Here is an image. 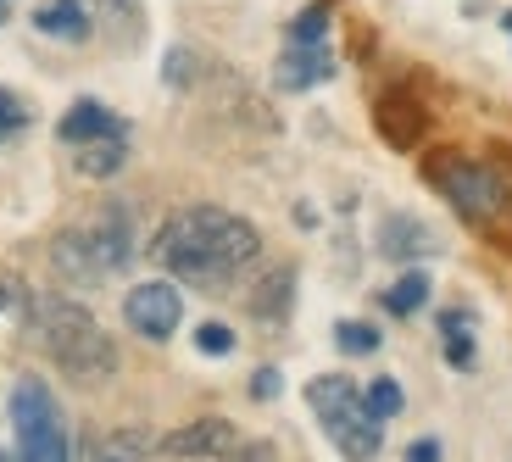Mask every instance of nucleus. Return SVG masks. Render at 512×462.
<instances>
[{
	"label": "nucleus",
	"instance_id": "nucleus-19",
	"mask_svg": "<svg viewBox=\"0 0 512 462\" xmlns=\"http://www.w3.org/2000/svg\"><path fill=\"white\" fill-rule=\"evenodd\" d=\"M90 6H95V17H101V23L123 39V45H128V39H140V28H145L140 23V17H145L140 0H90Z\"/></svg>",
	"mask_w": 512,
	"mask_h": 462
},
{
	"label": "nucleus",
	"instance_id": "nucleus-13",
	"mask_svg": "<svg viewBox=\"0 0 512 462\" xmlns=\"http://www.w3.org/2000/svg\"><path fill=\"white\" fill-rule=\"evenodd\" d=\"M34 28L45 39H67V45H78V39H90L95 17H90L84 0H45V6L34 12Z\"/></svg>",
	"mask_w": 512,
	"mask_h": 462
},
{
	"label": "nucleus",
	"instance_id": "nucleus-3",
	"mask_svg": "<svg viewBox=\"0 0 512 462\" xmlns=\"http://www.w3.org/2000/svg\"><path fill=\"white\" fill-rule=\"evenodd\" d=\"M134 240H140L134 212L117 206V201H106V206H95L90 218H78L73 229L56 234L51 262H56V273H62L67 284H106L134 262V251H140Z\"/></svg>",
	"mask_w": 512,
	"mask_h": 462
},
{
	"label": "nucleus",
	"instance_id": "nucleus-27",
	"mask_svg": "<svg viewBox=\"0 0 512 462\" xmlns=\"http://www.w3.org/2000/svg\"><path fill=\"white\" fill-rule=\"evenodd\" d=\"M407 462H440V440H412Z\"/></svg>",
	"mask_w": 512,
	"mask_h": 462
},
{
	"label": "nucleus",
	"instance_id": "nucleus-4",
	"mask_svg": "<svg viewBox=\"0 0 512 462\" xmlns=\"http://www.w3.org/2000/svg\"><path fill=\"white\" fill-rule=\"evenodd\" d=\"M307 407L318 418V429L329 435V446L340 451L346 462H373L384 446V424L368 412L362 390L351 385L346 373H323L307 385Z\"/></svg>",
	"mask_w": 512,
	"mask_h": 462
},
{
	"label": "nucleus",
	"instance_id": "nucleus-18",
	"mask_svg": "<svg viewBox=\"0 0 512 462\" xmlns=\"http://www.w3.org/2000/svg\"><path fill=\"white\" fill-rule=\"evenodd\" d=\"M474 312H440V340H446V362L451 368H468L474 362Z\"/></svg>",
	"mask_w": 512,
	"mask_h": 462
},
{
	"label": "nucleus",
	"instance_id": "nucleus-15",
	"mask_svg": "<svg viewBox=\"0 0 512 462\" xmlns=\"http://www.w3.org/2000/svg\"><path fill=\"white\" fill-rule=\"evenodd\" d=\"M429 290H435V279L423 268H407L390 290H384V312H396V318H412L418 307H429Z\"/></svg>",
	"mask_w": 512,
	"mask_h": 462
},
{
	"label": "nucleus",
	"instance_id": "nucleus-6",
	"mask_svg": "<svg viewBox=\"0 0 512 462\" xmlns=\"http://www.w3.org/2000/svg\"><path fill=\"white\" fill-rule=\"evenodd\" d=\"M12 429H17V462H73L67 424L51 385L39 373H23L12 385Z\"/></svg>",
	"mask_w": 512,
	"mask_h": 462
},
{
	"label": "nucleus",
	"instance_id": "nucleus-24",
	"mask_svg": "<svg viewBox=\"0 0 512 462\" xmlns=\"http://www.w3.org/2000/svg\"><path fill=\"white\" fill-rule=\"evenodd\" d=\"M23 117H28V112H23V101H17L12 90H0V140L23 129Z\"/></svg>",
	"mask_w": 512,
	"mask_h": 462
},
{
	"label": "nucleus",
	"instance_id": "nucleus-8",
	"mask_svg": "<svg viewBox=\"0 0 512 462\" xmlns=\"http://www.w3.org/2000/svg\"><path fill=\"white\" fill-rule=\"evenodd\" d=\"M234 446H240V435H234L229 418H195V424L162 435L167 462H218V457H229Z\"/></svg>",
	"mask_w": 512,
	"mask_h": 462
},
{
	"label": "nucleus",
	"instance_id": "nucleus-23",
	"mask_svg": "<svg viewBox=\"0 0 512 462\" xmlns=\"http://www.w3.org/2000/svg\"><path fill=\"white\" fill-rule=\"evenodd\" d=\"M195 351H201V357H229L234 351V329L229 323H201V329H195Z\"/></svg>",
	"mask_w": 512,
	"mask_h": 462
},
{
	"label": "nucleus",
	"instance_id": "nucleus-20",
	"mask_svg": "<svg viewBox=\"0 0 512 462\" xmlns=\"http://www.w3.org/2000/svg\"><path fill=\"white\" fill-rule=\"evenodd\" d=\"M379 340H384V334L373 329V323H357V318L334 323V346L346 351V357H373V351H379Z\"/></svg>",
	"mask_w": 512,
	"mask_h": 462
},
{
	"label": "nucleus",
	"instance_id": "nucleus-14",
	"mask_svg": "<svg viewBox=\"0 0 512 462\" xmlns=\"http://www.w3.org/2000/svg\"><path fill=\"white\" fill-rule=\"evenodd\" d=\"M379 134L390 145H418V134H423V106L418 101H407V95H384L379 101Z\"/></svg>",
	"mask_w": 512,
	"mask_h": 462
},
{
	"label": "nucleus",
	"instance_id": "nucleus-10",
	"mask_svg": "<svg viewBox=\"0 0 512 462\" xmlns=\"http://www.w3.org/2000/svg\"><path fill=\"white\" fill-rule=\"evenodd\" d=\"M323 78H334V51L329 45H284L279 67H273V84L290 95L312 90V84H323Z\"/></svg>",
	"mask_w": 512,
	"mask_h": 462
},
{
	"label": "nucleus",
	"instance_id": "nucleus-12",
	"mask_svg": "<svg viewBox=\"0 0 512 462\" xmlns=\"http://www.w3.org/2000/svg\"><path fill=\"white\" fill-rule=\"evenodd\" d=\"M56 134H62L67 145H95V140H112V134H128V129L101 101H73V112L56 123Z\"/></svg>",
	"mask_w": 512,
	"mask_h": 462
},
{
	"label": "nucleus",
	"instance_id": "nucleus-5",
	"mask_svg": "<svg viewBox=\"0 0 512 462\" xmlns=\"http://www.w3.org/2000/svg\"><path fill=\"white\" fill-rule=\"evenodd\" d=\"M429 179L468 229H501L512 218V179L501 167L474 162V156H440L429 162Z\"/></svg>",
	"mask_w": 512,
	"mask_h": 462
},
{
	"label": "nucleus",
	"instance_id": "nucleus-21",
	"mask_svg": "<svg viewBox=\"0 0 512 462\" xmlns=\"http://www.w3.org/2000/svg\"><path fill=\"white\" fill-rule=\"evenodd\" d=\"M362 401H368V412L379 418V424L401 418V407H407V396H401V385H396V379H373V385L362 390Z\"/></svg>",
	"mask_w": 512,
	"mask_h": 462
},
{
	"label": "nucleus",
	"instance_id": "nucleus-2",
	"mask_svg": "<svg viewBox=\"0 0 512 462\" xmlns=\"http://www.w3.org/2000/svg\"><path fill=\"white\" fill-rule=\"evenodd\" d=\"M28 323H34V346L45 351V357H51L67 379H78V385H101V379H112V368H117L112 334H106L90 312L78 307V301L39 296L34 301V318H28Z\"/></svg>",
	"mask_w": 512,
	"mask_h": 462
},
{
	"label": "nucleus",
	"instance_id": "nucleus-7",
	"mask_svg": "<svg viewBox=\"0 0 512 462\" xmlns=\"http://www.w3.org/2000/svg\"><path fill=\"white\" fill-rule=\"evenodd\" d=\"M123 323L140 334V340H173V334H179V323H184L179 284H173V279L134 284V290H128V301H123Z\"/></svg>",
	"mask_w": 512,
	"mask_h": 462
},
{
	"label": "nucleus",
	"instance_id": "nucleus-25",
	"mask_svg": "<svg viewBox=\"0 0 512 462\" xmlns=\"http://www.w3.org/2000/svg\"><path fill=\"white\" fill-rule=\"evenodd\" d=\"M284 390V373L279 368H256V379H251V396L256 401H273Z\"/></svg>",
	"mask_w": 512,
	"mask_h": 462
},
{
	"label": "nucleus",
	"instance_id": "nucleus-29",
	"mask_svg": "<svg viewBox=\"0 0 512 462\" xmlns=\"http://www.w3.org/2000/svg\"><path fill=\"white\" fill-rule=\"evenodd\" d=\"M501 28H507V34H512V12H501Z\"/></svg>",
	"mask_w": 512,
	"mask_h": 462
},
{
	"label": "nucleus",
	"instance_id": "nucleus-9",
	"mask_svg": "<svg viewBox=\"0 0 512 462\" xmlns=\"http://www.w3.org/2000/svg\"><path fill=\"white\" fill-rule=\"evenodd\" d=\"M440 240L435 229L423 218H412V212H390V218L379 223V257L390 262H418V257H435Z\"/></svg>",
	"mask_w": 512,
	"mask_h": 462
},
{
	"label": "nucleus",
	"instance_id": "nucleus-1",
	"mask_svg": "<svg viewBox=\"0 0 512 462\" xmlns=\"http://www.w3.org/2000/svg\"><path fill=\"white\" fill-rule=\"evenodd\" d=\"M151 251L173 279L195 284V290H223L256 262L262 234L251 218H240L229 206H184L156 229Z\"/></svg>",
	"mask_w": 512,
	"mask_h": 462
},
{
	"label": "nucleus",
	"instance_id": "nucleus-26",
	"mask_svg": "<svg viewBox=\"0 0 512 462\" xmlns=\"http://www.w3.org/2000/svg\"><path fill=\"white\" fill-rule=\"evenodd\" d=\"M218 462H273V446H262V440H251V446H234L229 457H218Z\"/></svg>",
	"mask_w": 512,
	"mask_h": 462
},
{
	"label": "nucleus",
	"instance_id": "nucleus-22",
	"mask_svg": "<svg viewBox=\"0 0 512 462\" xmlns=\"http://www.w3.org/2000/svg\"><path fill=\"white\" fill-rule=\"evenodd\" d=\"M290 45H329V6H307L290 23Z\"/></svg>",
	"mask_w": 512,
	"mask_h": 462
},
{
	"label": "nucleus",
	"instance_id": "nucleus-16",
	"mask_svg": "<svg viewBox=\"0 0 512 462\" xmlns=\"http://www.w3.org/2000/svg\"><path fill=\"white\" fill-rule=\"evenodd\" d=\"M290 296H295V268H273V279H262V296L251 301V312L262 323H284L290 318Z\"/></svg>",
	"mask_w": 512,
	"mask_h": 462
},
{
	"label": "nucleus",
	"instance_id": "nucleus-28",
	"mask_svg": "<svg viewBox=\"0 0 512 462\" xmlns=\"http://www.w3.org/2000/svg\"><path fill=\"white\" fill-rule=\"evenodd\" d=\"M6 307H12V290H6V284H0V312H6Z\"/></svg>",
	"mask_w": 512,
	"mask_h": 462
},
{
	"label": "nucleus",
	"instance_id": "nucleus-30",
	"mask_svg": "<svg viewBox=\"0 0 512 462\" xmlns=\"http://www.w3.org/2000/svg\"><path fill=\"white\" fill-rule=\"evenodd\" d=\"M0 23H6V0H0Z\"/></svg>",
	"mask_w": 512,
	"mask_h": 462
},
{
	"label": "nucleus",
	"instance_id": "nucleus-17",
	"mask_svg": "<svg viewBox=\"0 0 512 462\" xmlns=\"http://www.w3.org/2000/svg\"><path fill=\"white\" fill-rule=\"evenodd\" d=\"M123 162H128V134H112V140H95V145H78V173H90V179H112Z\"/></svg>",
	"mask_w": 512,
	"mask_h": 462
},
{
	"label": "nucleus",
	"instance_id": "nucleus-11",
	"mask_svg": "<svg viewBox=\"0 0 512 462\" xmlns=\"http://www.w3.org/2000/svg\"><path fill=\"white\" fill-rule=\"evenodd\" d=\"M78 462H162V440L151 429H112V435H95Z\"/></svg>",
	"mask_w": 512,
	"mask_h": 462
},
{
	"label": "nucleus",
	"instance_id": "nucleus-31",
	"mask_svg": "<svg viewBox=\"0 0 512 462\" xmlns=\"http://www.w3.org/2000/svg\"><path fill=\"white\" fill-rule=\"evenodd\" d=\"M0 462H12V457H6V451H0Z\"/></svg>",
	"mask_w": 512,
	"mask_h": 462
}]
</instances>
